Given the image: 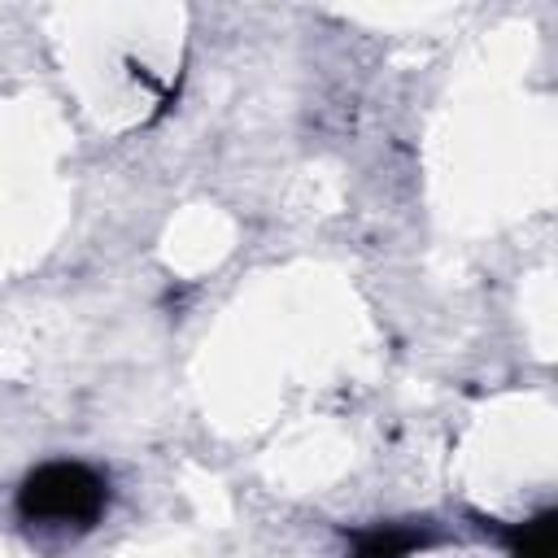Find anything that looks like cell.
I'll return each mask as SVG.
<instances>
[{"instance_id":"obj_1","label":"cell","mask_w":558,"mask_h":558,"mask_svg":"<svg viewBox=\"0 0 558 558\" xmlns=\"http://www.w3.org/2000/svg\"><path fill=\"white\" fill-rule=\"evenodd\" d=\"M100 501H105L100 480L83 466H65V462L35 471L22 488V514L35 519V523H52V527L92 523Z\"/></svg>"},{"instance_id":"obj_2","label":"cell","mask_w":558,"mask_h":558,"mask_svg":"<svg viewBox=\"0 0 558 558\" xmlns=\"http://www.w3.org/2000/svg\"><path fill=\"white\" fill-rule=\"evenodd\" d=\"M519 558H554V519H536L519 536Z\"/></svg>"}]
</instances>
